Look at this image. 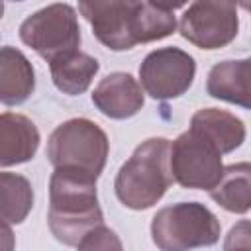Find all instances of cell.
Here are the masks:
<instances>
[{
	"instance_id": "44dd1931",
	"label": "cell",
	"mask_w": 251,
	"mask_h": 251,
	"mask_svg": "<svg viewBox=\"0 0 251 251\" xmlns=\"http://www.w3.org/2000/svg\"><path fill=\"white\" fill-rule=\"evenodd\" d=\"M235 251H241V249H235Z\"/></svg>"
},
{
	"instance_id": "7a4b0ae2",
	"label": "cell",
	"mask_w": 251,
	"mask_h": 251,
	"mask_svg": "<svg viewBox=\"0 0 251 251\" xmlns=\"http://www.w3.org/2000/svg\"><path fill=\"white\" fill-rule=\"evenodd\" d=\"M47 224L55 239L65 245H78L92 229L104 226L96 196V176L55 169L49 178Z\"/></svg>"
},
{
	"instance_id": "277c9868",
	"label": "cell",
	"mask_w": 251,
	"mask_h": 251,
	"mask_svg": "<svg viewBox=\"0 0 251 251\" xmlns=\"http://www.w3.org/2000/svg\"><path fill=\"white\" fill-rule=\"evenodd\" d=\"M110 151L106 131L88 118H73L53 129L45 155L55 169L100 176Z\"/></svg>"
},
{
	"instance_id": "d6986e66",
	"label": "cell",
	"mask_w": 251,
	"mask_h": 251,
	"mask_svg": "<svg viewBox=\"0 0 251 251\" xmlns=\"http://www.w3.org/2000/svg\"><path fill=\"white\" fill-rule=\"evenodd\" d=\"M235 249L251 251V220H241L229 227L224 241V251H235Z\"/></svg>"
},
{
	"instance_id": "3957f363",
	"label": "cell",
	"mask_w": 251,
	"mask_h": 251,
	"mask_svg": "<svg viewBox=\"0 0 251 251\" xmlns=\"http://www.w3.org/2000/svg\"><path fill=\"white\" fill-rule=\"evenodd\" d=\"M175 182L171 173V141L151 137L135 147L131 157L120 167L114 188L118 200L131 210L155 206Z\"/></svg>"
},
{
	"instance_id": "9c48e42d",
	"label": "cell",
	"mask_w": 251,
	"mask_h": 251,
	"mask_svg": "<svg viewBox=\"0 0 251 251\" xmlns=\"http://www.w3.org/2000/svg\"><path fill=\"white\" fill-rule=\"evenodd\" d=\"M194 75V57L173 45L147 53L139 65L141 86L155 100H171L182 96L192 86Z\"/></svg>"
},
{
	"instance_id": "2e32d148",
	"label": "cell",
	"mask_w": 251,
	"mask_h": 251,
	"mask_svg": "<svg viewBox=\"0 0 251 251\" xmlns=\"http://www.w3.org/2000/svg\"><path fill=\"white\" fill-rule=\"evenodd\" d=\"M210 198L227 212L245 214L251 210V163L224 167L220 182L208 192Z\"/></svg>"
},
{
	"instance_id": "8fae6325",
	"label": "cell",
	"mask_w": 251,
	"mask_h": 251,
	"mask_svg": "<svg viewBox=\"0 0 251 251\" xmlns=\"http://www.w3.org/2000/svg\"><path fill=\"white\" fill-rule=\"evenodd\" d=\"M212 98L251 110V57L216 63L206 80Z\"/></svg>"
},
{
	"instance_id": "e0dca14e",
	"label": "cell",
	"mask_w": 251,
	"mask_h": 251,
	"mask_svg": "<svg viewBox=\"0 0 251 251\" xmlns=\"http://www.w3.org/2000/svg\"><path fill=\"white\" fill-rule=\"evenodd\" d=\"M0 194L4 224H22L33 206V190L29 180L16 173H0Z\"/></svg>"
},
{
	"instance_id": "52a82bcc",
	"label": "cell",
	"mask_w": 251,
	"mask_h": 251,
	"mask_svg": "<svg viewBox=\"0 0 251 251\" xmlns=\"http://www.w3.org/2000/svg\"><path fill=\"white\" fill-rule=\"evenodd\" d=\"M171 173L182 188L212 190L224 173L222 153L192 129L171 143Z\"/></svg>"
},
{
	"instance_id": "ba28073f",
	"label": "cell",
	"mask_w": 251,
	"mask_h": 251,
	"mask_svg": "<svg viewBox=\"0 0 251 251\" xmlns=\"http://www.w3.org/2000/svg\"><path fill=\"white\" fill-rule=\"evenodd\" d=\"M239 29L237 4L200 0L192 2L178 24L180 35L200 49H222L229 45Z\"/></svg>"
},
{
	"instance_id": "30bf717a",
	"label": "cell",
	"mask_w": 251,
	"mask_h": 251,
	"mask_svg": "<svg viewBox=\"0 0 251 251\" xmlns=\"http://www.w3.org/2000/svg\"><path fill=\"white\" fill-rule=\"evenodd\" d=\"M141 84L129 73L106 75L92 92V104L112 120H126L143 108Z\"/></svg>"
},
{
	"instance_id": "ffe728a7",
	"label": "cell",
	"mask_w": 251,
	"mask_h": 251,
	"mask_svg": "<svg viewBox=\"0 0 251 251\" xmlns=\"http://www.w3.org/2000/svg\"><path fill=\"white\" fill-rule=\"evenodd\" d=\"M241 8H245V10H249V12H251V2H243V4H241Z\"/></svg>"
},
{
	"instance_id": "5bb4252c",
	"label": "cell",
	"mask_w": 251,
	"mask_h": 251,
	"mask_svg": "<svg viewBox=\"0 0 251 251\" xmlns=\"http://www.w3.org/2000/svg\"><path fill=\"white\" fill-rule=\"evenodd\" d=\"M35 90V71L27 57L10 45L0 49V100L4 106L24 104Z\"/></svg>"
},
{
	"instance_id": "9a60e30c",
	"label": "cell",
	"mask_w": 251,
	"mask_h": 251,
	"mask_svg": "<svg viewBox=\"0 0 251 251\" xmlns=\"http://www.w3.org/2000/svg\"><path fill=\"white\" fill-rule=\"evenodd\" d=\"M49 71H51L53 84L63 94L76 96L88 90L92 78L100 71V63L92 55L76 49L51 61Z\"/></svg>"
},
{
	"instance_id": "5b68a950",
	"label": "cell",
	"mask_w": 251,
	"mask_h": 251,
	"mask_svg": "<svg viewBox=\"0 0 251 251\" xmlns=\"http://www.w3.org/2000/svg\"><path fill=\"white\" fill-rule=\"evenodd\" d=\"M220 220L200 202H176L151 220V237L161 251H192L220 241Z\"/></svg>"
},
{
	"instance_id": "4fadbf2b",
	"label": "cell",
	"mask_w": 251,
	"mask_h": 251,
	"mask_svg": "<svg viewBox=\"0 0 251 251\" xmlns=\"http://www.w3.org/2000/svg\"><path fill=\"white\" fill-rule=\"evenodd\" d=\"M190 129L210 141L222 155L235 151L245 141V124L231 112L202 108L190 118Z\"/></svg>"
},
{
	"instance_id": "6da1fadb",
	"label": "cell",
	"mask_w": 251,
	"mask_h": 251,
	"mask_svg": "<svg viewBox=\"0 0 251 251\" xmlns=\"http://www.w3.org/2000/svg\"><path fill=\"white\" fill-rule=\"evenodd\" d=\"M176 6L153 2H78V12L90 24L96 39L112 51H127L137 43L169 37L176 29Z\"/></svg>"
},
{
	"instance_id": "7c38bea8",
	"label": "cell",
	"mask_w": 251,
	"mask_h": 251,
	"mask_svg": "<svg viewBox=\"0 0 251 251\" xmlns=\"http://www.w3.org/2000/svg\"><path fill=\"white\" fill-rule=\"evenodd\" d=\"M39 147V131L35 124L14 112L0 116V165L12 167L33 159Z\"/></svg>"
},
{
	"instance_id": "8992f818",
	"label": "cell",
	"mask_w": 251,
	"mask_h": 251,
	"mask_svg": "<svg viewBox=\"0 0 251 251\" xmlns=\"http://www.w3.org/2000/svg\"><path fill=\"white\" fill-rule=\"evenodd\" d=\"M20 39L47 63L76 51L80 45L76 10L71 4H49L33 12L20 25Z\"/></svg>"
},
{
	"instance_id": "ac0fdd59",
	"label": "cell",
	"mask_w": 251,
	"mask_h": 251,
	"mask_svg": "<svg viewBox=\"0 0 251 251\" xmlns=\"http://www.w3.org/2000/svg\"><path fill=\"white\" fill-rule=\"evenodd\" d=\"M76 247L78 251H124L118 233L106 226L92 229Z\"/></svg>"
}]
</instances>
